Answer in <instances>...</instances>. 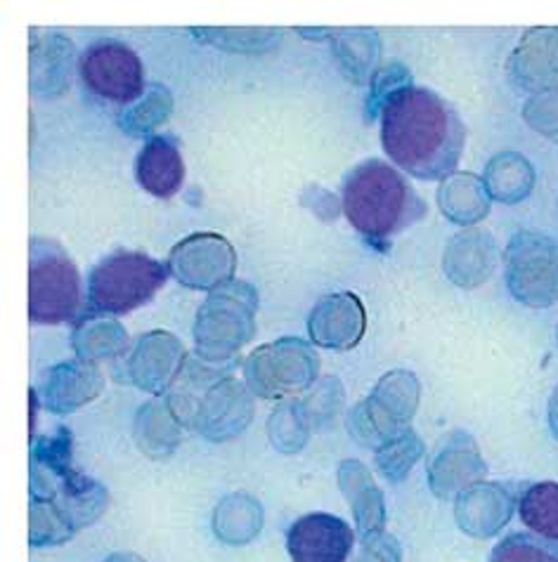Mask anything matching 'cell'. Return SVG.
I'll list each match as a JSON object with an SVG mask.
<instances>
[{
	"label": "cell",
	"mask_w": 558,
	"mask_h": 562,
	"mask_svg": "<svg viewBox=\"0 0 558 562\" xmlns=\"http://www.w3.org/2000/svg\"><path fill=\"white\" fill-rule=\"evenodd\" d=\"M381 145L389 159L418 180H440L457 168L467 131L438 92L405 86L381 106Z\"/></svg>",
	"instance_id": "1"
},
{
	"label": "cell",
	"mask_w": 558,
	"mask_h": 562,
	"mask_svg": "<svg viewBox=\"0 0 558 562\" xmlns=\"http://www.w3.org/2000/svg\"><path fill=\"white\" fill-rule=\"evenodd\" d=\"M166 404L182 428L211 442H227L252 426L256 407L252 390L225 369L192 357L166 393Z\"/></svg>",
	"instance_id": "2"
},
{
	"label": "cell",
	"mask_w": 558,
	"mask_h": 562,
	"mask_svg": "<svg viewBox=\"0 0 558 562\" xmlns=\"http://www.w3.org/2000/svg\"><path fill=\"white\" fill-rule=\"evenodd\" d=\"M344 213L369 241H386L424 215V201L398 168L379 159L355 166L344 182Z\"/></svg>",
	"instance_id": "3"
},
{
	"label": "cell",
	"mask_w": 558,
	"mask_h": 562,
	"mask_svg": "<svg viewBox=\"0 0 558 562\" xmlns=\"http://www.w3.org/2000/svg\"><path fill=\"white\" fill-rule=\"evenodd\" d=\"M258 291L246 281L209 293L194 317V352L209 364H223L235 357L256 334Z\"/></svg>",
	"instance_id": "4"
},
{
	"label": "cell",
	"mask_w": 558,
	"mask_h": 562,
	"mask_svg": "<svg viewBox=\"0 0 558 562\" xmlns=\"http://www.w3.org/2000/svg\"><path fill=\"white\" fill-rule=\"evenodd\" d=\"M83 284L65 248L48 239H31L29 317L34 324H65L81 312Z\"/></svg>",
	"instance_id": "5"
},
{
	"label": "cell",
	"mask_w": 558,
	"mask_h": 562,
	"mask_svg": "<svg viewBox=\"0 0 558 562\" xmlns=\"http://www.w3.org/2000/svg\"><path fill=\"white\" fill-rule=\"evenodd\" d=\"M166 279L168 272L159 260L137 251H119L90 270L88 303L104 317L129 315L149 303Z\"/></svg>",
	"instance_id": "6"
},
{
	"label": "cell",
	"mask_w": 558,
	"mask_h": 562,
	"mask_svg": "<svg viewBox=\"0 0 558 562\" xmlns=\"http://www.w3.org/2000/svg\"><path fill=\"white\" fill-rule=\"evenodd\" d=\"M418 407V383L410 371H389L375 390L355 404L348 416V430L369 449H381L410 430Z\"/></svg>",
	"instance_id": "7"
},
{
	"label": "cell",
	"mask_w": 558,
	"mask_h": 562,
	"mask_svg": "<svg viewBox=\"0 0 558 562\" xmlns=\"http://www.w3.org/2000/svg\"><path fill=\"white\" fill-rule=\"evenodd\" d=\"M320 376V357L303 338H279L256 348L244 362V381L260 400H284L310 390Z\"/></svg>",
	"instance_id": "8"
},
{
	"label": "cell",
	"mask_w": 558,
	"mask_h": 562,
	"mask_svg": "<svg viewBox=\"0 0 558 562\" xmlns=\"http://www.w3.org/2000/svg\"><path fill=\"white\" fill-rule=\"evenodd\" d=\"M79 76L92 95L110 102L133 104L147 90L143 61L119 41L92 43L79 59Z\"/></svg>",
	"instance_id": "9"
},
{
	"label": "cell",
	"mask_w": 558,
	"mask_h": 562,
	"mask_svg": "<svg viewBox=\"0 0 558 562\" xmlns=\"http://www.w3.org/2000/svg\"><path fill=\"white\" fill-rule=\"evenodd\" d=\"M235 246L215 232L190 234L168 254V272L194 291H215L230 284L235 281Z\"/></svg>",
	"instance_id": "10"
},
{
	"label": "cell",
	"mask_w": 558,
	"mask_h": 562,
	"mask_svg": "<svg viewBox=\"0 0 558 562\" xmlns=\"http://www.w3.org/2000/svg\"><path fill=\"white\" fill-rule=\"evenodd\" d=\"M182 340L168 331H149L135 340L126 359V381L149 395H166L188 362Z\"/></svg>",
	"instance_id": "11"
},
{
	"label": "cell",
	"mask_w": 558,
	"mask_h": 562,
	"mask_svg": "<svg viewBox=\"0 0 558 562\" xmlns=\"http://www.w3.org/2000/svg\"><path fill=\"white\" fill-rule=\"evenodd\" d=\"M353 546V527L332 513L301 515L287 532V551L293 562H348Z\"/></svg>",
	"instance_id": "12"
},
{
	"label": "cell",
	"mask_w": 558,
	"mask_h": 562,
	"mask_svg": "<svg viewBox=\"0 0 558 562\" xmlns=\"http://www.w3.org/2000/svg\"><path fill=\"white\" fill-rule=\"evenodd\" d=\"M367 310L355 293H330L315 303L308 317V336L315 346L348 352L365 338Z\"/></svg>",
	"instance_id": "13"
},
{
	"label": "cell",
	"mask_w": 558,
	"mask_h": 562,
	"mask_svg": "<svg viewBox=\"0 0 558 562\" xmlns=\"http://www.w3.org/2000/svg\"><path fill=\"white\" fill-rule=\"evenodd\" d=\"M104 390V373L100 364L83 359H67L43 371L38 397L53 414H74L98 400Z\"/></svg>",
	"instance_id": "14"
},
{
	"label": "cell",
	"mask_w": 558,
	"mask_h": 562,
	"mask_svg": "<svg viewBox=\"0 0 558 562\" xmlns=\"http://www.w3.org/2000/svg\"><path fill=\"white\" fill-rule=\"evenodd\" d=\"M135 180L157 199H170L185 182V161L170 137L154 135L140 149L135 159Z\"/></svg>",
	"instance_id": "15"
},
{
	"label": "cell",
	"mask_w": 558,
	"mask_h": 562,
	"mask_svg": "<svg viewBox=\"0 0 558 562\" xmlns=\"http://www.w3.org/2000/svg\"><path fill=\"white\" fill-rule=\"evenodd\" d=\"M71 41L59 34H34V38H31V92L41 98L62 95L71 83Z\"/></svg>",
	"instance_id": "16"
},
{
	"label": "cell",
	"mask_w": 558,
	"mask_h": 562,
	"mask_svg": "<svg viewBox=\"0 0 558 562\" xmlns=\"http://www.w3.org/2000/svg\"><path fill=\"white\" fill-rule=\"evenodd\" d=\"M338 487L348 498L355 522H358L362 537L386 532L383 492L360 461L348 459L338 465Z\"/></svg>",
	"instance_id": "17"
},
{
	"label": "cell",
	"mask_w": 558,
	"mask_h": 562,
	"mask_svg": "<svg viewBox=\"0 0 558 562\" xmlns=\"http://www.w3.org/2000/svg\"><path fill=\"white\" fill-rule=\"evenodd\" d=\"M51 502H55V506L65 515L74 532L79 535L81 529L96 525L104 515V510L110 508V492L104 490L102 482L92 480L74 468V471H69L59 480L57 494Z\"/></svg>",
	"instance_id": "18"
},
{
	"label": "cell",
	"mask_w": 558,
	"mask_h": 562,
	"mask_svg": "<svg viewBox=\"0 0 558 562\" xmlns=\"http://www.w3.org/2000/svg\"><path fill=\"white\" fill-rule=\"evenodd\" d=\"M133 437L137 449L149 459H168L182 442V424L166 400L145 402L135 414Z\"/></svg>",
	"instance_id": "19"
},
{
	"label": "cell",
	"mask_w": 558,
	"mask_h": 562,
	"mask_svg": "<svg viewBox=\"0 0 558 562\" xmlns=\"http://www.w3.org/2000/svg\"><path fill=\"white\" fill-rule=\"evenodd\" d=\"M266 522V513L256 496L246 492H235L225 496L213 510V535L227 546L252 543Z\"/></svg>",
	"instance_id": "20"
},
{
	"label": "cell",
	"mask_w": 558,
	"mask_h": 562,
	"mask_svg": "<svg viewBox=\"0 0 558 562\" xmlns=\"http://www.w3.org/2000/svg\"><path fill=\"white\" fill-rule=\"evenodd\" d=\"M74 352L83 362L100 364L104 359H119L129 352L131 338L123 326L112 317H86L71 336Z\"/></svg>",
	"instance_id": "21"
},
{
	"label": "cell",
	"mask_w": 558,
	"mask_h": 562,
	"mask_svg": "<svg viewBox=\"0 0 558 562\" xmlns=\"http://www.w3.org/2000/svg\"><path fill=\"white\" fill-rule=\"evenodd\" d=\"M174 116V95L161 83H154L145 95L123 109L119 116L121 131L131 137H154L164 123Z\"/></svg>",
	"instance_id": "22"
},
{
	"label": "cell",
	"mask_w": 558,
	"mask_h": 562,
	"mask_svg": "<svg viewBox=\"0 0 558 562\" xmlns=\"http://www.w3.org/2000/svg\"><path fill=\"white\" fill-rule=\"evenodd\" d=\"M334 53L341 61V69L355 83H362L375 71L379 53V36L371 29H338L332 31Z\"/></svg>",
	"instance_id": "23"
},
{
	"label": "cell",
	"mask_w": 558,
	"mask_h": 562,
	"mask_svg": "<svg viewBox=\"0 0 558 562\" xmlns=\"http://www.w3.org/2000/svg\"><path fill=\"white\" fill-rule=\"evenodd\" d=\"M518 515L535 537L558 541V482H537L525 490Z\"/></svg>",
	"instance_id": "24"
},
{
	"label": "cell",
	"mask_w": 558,
	"mask_h": 562,
	"mask_svg": "<svg viewBox=\"0 0 558 562\" xmlns=\"http://www.w3.org/2000/svg\"><path fill=\"white\" fill-rule=\"evenodd\" d=\"M192 34L225 53H266L282 41V29H192Z\"/></svg>",
	"instance_id": "25"
},
{
	"label": "cell",
	"mask_w": 558,
	"mask_h": 562,
	"mask_svg": "<svg viewBox=\"0 0 558 562\" xmlns=\"http://www.w3.org/2000/svg\"><path fill=\"white\" fill-rule=\"evenodd\" d=\"M76 537L65 515L51 498H31L29 504V541L36 549L62 546Z\"/></svg>",
	"instance_id": "26"
},
{
	"label": "cell",
	"mask_w": 558,
	"mask_h": 562,
	"mask_svg": "<svg viewBox=\"0 0 558 562\" xmlns=\"http://www.w3.org/2000/svg\"><path fill=\"white\" fill-rule=\"evenodd\" d=\"M74 457V435L67 426H59L51 435L31 437V468L43 471L55 477H65L69 471Z\"/></svg>",
	"instance_id": "27"
},
{
	"label": "cell",
	"mask_w": 558,
	"mask_h": 562,
	"mask_svg": "<svg viewBox=\"0 0 558 562\" xmlns=\"http://www.w3.org/2000/svg\"><path fill=\"white\" fill-rule=\"evenodd\" d=\"M268 437L282 454H299L308 445L310 424L299 402H287L277 407L268 420Z\"/></svg>",
	"instance_id": "28"
},
{
	"label": "cell",
	"mask_w": 558,
	"mask_h": 562,
	"mask_svg": "<svg viewBox=\"0 0 558 562\" xmlns=\"http://www.w3.org/2000/svg\"><path fill=\"white\" fill-rule=\"evenodd\" d=\"M422 454H424L422 440H418L414 430H405L389 445L377 449L375 461H377L379 473L389 482H393V485H398V482L408 477L412 465L422 459Z\"/></svg>",
	"instance_id": "29"
},
{
	"label": "cell",
	"mask_w": 558,
	"mask_h": 562,
	"mask_svg": "<svg viewBox=\"0 0 558 562\" xmlns=\"http://www.w3.org/2000/svg\"><path fill=\"white\" fill-rule=\"evenodd\" d=\"M490 562H558V541L511 535L494 546Z\"/></svg>",
	"instance_id": "30"
},
{
	"label": "cell",
	"mask_w": 558,
	"mask_h": 562,
	"mask_svg": "<svg viewBox=\"0 0 558 562\" xmlns=\"http://www.w3.org/2000/svg\"><path fill=\"white\" fill-rule=\"evenodd\" d=\"M341 404H344V395H341L338 381L327 379L315 387V393H310L301 407L310 428H330L341 412Z\"/></svg>",
	"instance_id": "31"
},
{
	"label": "cell",
	"mask_w": 558,
	"mask_h": 562,
	"mask_svg": "<svg viewBox=\"0 0 558 562\" xmlns=\"http://www.w3.org/2000/svg\"><path fill=\"white\" fill-rule=\"evenodd\" d=\"M410 83V74L405 71L402 65H386L379 67L375 74V81H371V90H369V112L371 114H381V106L386 104L391 95H395L398 90H402Z\"/></svg>",
	"instance_id": "32"
},
{
	"label": "cell",
	"mask_w": 558,
	"mask_h": 562,
	"mask_svg": "<svg viewBox=\"0 0 558 562\" xmlns=\"http://www.w3.org/2000/svg\"><path fill=\"white\" fill-rule=\"evenodd\" d=\"M350 562H402V551L395 537L377 532L362 537V549Z\"/></svg>",
	"instance_id": "33"
},
{
	"label": "cell",
	"mask_w": 558,
	"mask_h": 562,
	"mask_svg": "<svg viewBox=\"0 0 558 562\" xmlns=\"http://www.w3.org/2000/svg\"><path fill=\"white\" fill-rule=\"evenodd\" d=\"M310 190H313V194L317 199H313L305 192L303 194V206H308L317 217H322V221H334V217L341 211H344V204H341V201L332 192L322 190V187H310Z\"/></svg>",
	"instance_id": "34"
},
{
	"label": "cell",
	"mask_w": 558,
	"mask_h": 562,
	"mask_svg": "<svg viewBox=\"0 0 558 562\" xmlns=\"http://www.w3.org/2000/svg\"><path fill=\"white\" fill-rule=\"evenodd\" d=\"M29 400H31V420H29V428H31V437H36V416L41 409V397H38V390L31 387L29 390Z\"/></svg>",
	"instance_id": "35"
},
{
	"label": "cell",
	"mask_w": 558,
	"mask_h": 562,
	"mask_svg": "<svg viewBox=\"0 0 558 562\" xmlns=\"http://www.w3.org/2000/svg\"><path fill=\"white\" fill-rule=\"evenodd\" d=\"M102 562H147V560L137 553H131V551H119V553H110Z\"/></svg>",
	"instance_id": "36"
}]
</instances>
